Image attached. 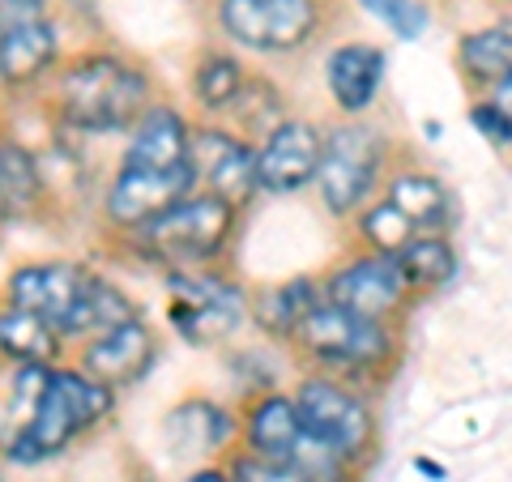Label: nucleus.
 <instances>
[{"label": "nucleus", "instance_id": "nucleus-5", "mask_svg": "<svg viewBox=\"0 0 512 482\" xmlns=\"http://www.w3.org/2000/svg\"><path fill=\"white\" fill-rule=\"evenodd\" d=\"M406 154V146L389 133L376 116L367 120H329L325 124V154L316 171V201L338 227H346L367 201L380 197L393 163Z\"/></svg>", "mask_w": 512, "mask_h": 482}, {"label": "nucleus", "instance_id": "nucleus-26", "mask_svg": "<svg viewBox=\"0 0 512 482\" xmlns=\"http://www.w3.org/2000/svg\"><path fill=\"white\" fill-rule=\"evenodd\" d=\"M397 265H402V278L419 303L436 299L453 282H461V248L453 235H414L397 252Z\"/></svg>", "mask_w": 512, "mask_h": 482}, {"label": "nucleus", "instance_id": "nucleus-30", "mask_svg": "<svg viewBox=\"0 0 512 482\" xmlns=\"http://www.w3.org/2000/svg\"><path fill=\"white\" fill-rule=\"evenodd\" d=\"M355 5L367 18H376L397 43H419L436 22L427 0H355Z\"/></svg>", "mask_w": 512, "mask_h": 482}, {"label": "nucleus", "instance_id": "nucleus-22", "mask_svg": "<svg viewBox=\"0 0 512 482\" xmlns=\"http://www.w3.org/2000/svg\"><path fill=\"white\" fill-rule=\"evenodd\" d=\"M248 77H252V64L244 52H235V47H227L222 39L205 43L188 60V77H184L188 103L184 107L197 120H227L239 90L248 86Z\"/></svg>", "mask_w": 512, "mask_h": 482}, {"label": "nucleus", "instance_id": "nucleus-4", "mask_svg": "<svg viewBox=\"0 0 512 482\" xmlns=\"http://www.w3.org/2000/svg\"><path fill=\"white\" fill-rule=\"evenodd\" d=\"M295 367L325 372L355 389L384 393L402 372L406 359V325H380V320L350 316L338 303L320 299L286 346Z\"/></svg>", "mask_w": 512, "mask_h": 482}, {"label": "nucleus", "instance_id": "nucleus-28", "mask_svg": "<svg viewBox=\"0 0 512 482\" xmlns=\"http://www.w3.org/2000/svg\"><path fill=\"white\" fill-rule=\"evenodd\" d=\"M286 116H295V103H291V90H286L274 73H265V69H252L248 77V86L239 90V99L231 107V116L227 124L235 128V133H244L252 146L261 137H269L274 128L286 120Z\"/></svg>", "mask_w": 512, "mask_h": 482}, {"label": "nucleus", "instance_id": "nucleus-12", "mask_svg": "<svg viewBox=\"0 0 512 482\" xmlns=\"http://www.w3.org/2000/svg\"><path fill=\"white\" fill-rule=\"evenodd\" d=\"M158 440L180 465H218L239 448V406L218 393H188L158 419Z\"/></svg>", "mask_w": 512, "mask_h": 482}, {"label": "nucleus", "instance_id": "nucleus-20", "mask_svg": "<svg viewBox=\"0 0 512 482\" xmlns=\"http://www.w3.org/2000/svg\"><path fill=\"white\" fill-rule=\"evenodd\" d=\"M47 214H56V192L39 146H30L18 128L0 124V231Z\"/></svg>", "mask_w": 512, "mask_h": 482}, {"label": "nucleus", "instance_id": "nucleus-37", "mask_svg": "<svg viewBox=\"0 0 512 482\" xmlns=\"http://www.w3.org/2000/svg\"><path fill=\"white\" fill-rule=\"evenodd\" d=\"M440 133H444L440 120H423V137H427V141H440Z\"/></svg>", "mask_w": 512, "mask_h": 482}, {"label": "nucleus", "instance_id": "nucleus-29", "mask_svg": "<svg viewBox=\"0 0 512 482\" xmlns=\"http://www.w3.org/2000/svg\"><path fill=\"white\" fill-rule=\"evenodd\" d=\"M346 235H350V244L363 248V252L397 256L419 231H414V222L397 210L389 197H376V201H367L363 210L346 222Z\"/></svg>", "mask_w": 512, "mask_h": 482}, {"label": "nucleus", "instance_id": "nucleus-25", "mask_svg": "<svg viewBox=\"0 0 512 482\" xmlns=\"http://www.w3.org/2000/svg\"><path fill=\"white\" fill-rule=\"evenodd\" d=\"M453 69L466 94H487L504 73H512V13L461 30L453 43Z\"/></svg>", "mask_w": 512, "mask_h": 482}, {"label": "nucleus", "instance_id": "nucleus-11", "mask_svg": "<svg viewBox=\"0 0 512 482\" xmlns=\"http://www.w3.org/2000/svg\"><path fill=\"white\" fill-rule=\"evenodd\" d=\"M64 35H69V26H64L60 13L5 22V30H0V99L39 103L64 56L73 52Z\"/></svg>", "mask_w": 512, "mask_h": 482}, {"label": "nucleus", "instance_id": "nucleus-19", "mask_svg": "<svg viewBox=\"0 0 512 482\" xmlns=\"http://www.w3.org/2000/svg\"><path fill=\"white\" fill-rule=\"evenodd\" d=\"M380 197H389L397 210L414 222L419 235H457V227H461V201H457L453 184H448L440 171L423 167L410 150L393 163Z\"/></svg>", "mask_w": 512, "mask_h": 482}, {"label": "nucleus", "instance_id": "nucleus-15", "mask_svg": "<svg viewBox=\"0 0 512 482\" xmlns=\"http://www.w3.org/2000/svg\"><path fill=\"white\" fill-rule=\"evenodd\" d=\"M69 359L86 376H94L99 384H107V389H116L124 397L128 389H137V384H146L154 376L158 359H163V329L150 316L124 320V325L69 350Z\"/></svg>", "mask_w": 512, "mask_h": 482}, {"label": "nucleus", "instance_id": "nucleus-6", "mask_svg": "<svg viewBox=\"0 0 512 482\" xmlns=\"http://www.w3.org/2000/svg\"><path fill=\"white\" fill-rule=\"evenodd\" d=\"M167 295L163 325L192 350H227L239 329H248V291L235 265L180 269L158 278Z\"/></svg>", "mask_w": 512, "mask_h": 482}, {"label": "nucleus", "instance_id": "nucleus-38", "mask_svg": "<svg viewBox=\"0 0 512 482\" xmlns=\"http://www.w3.org/2000/svg\"><path fill=\"white\" fill-rule=\"evenodd\" d=\"M5 427H9V414H5V397H0V440H5Z\"/></svg>", "mask_w": 512, "mask_h": 482}, {"label": "nucleus", "instance_id": "nucleus-40", "mask_svg": "<svg viewBox=\"0 0 512 482\" xmlns=\"http://www.w3.org/2000/svg\"><path fill=\"white\" fill-rule=\"evenodd\" d=\"M0 30H5V18H0Z\"/></svg>", "mask_w": 512, "mask_h": 482}, {"label": "nucleus", "instance_id": "nucleus-41", "mask_svg": "<svg viewBox=\"0 0 512 482\" xmlns=\"http://www.w3.org/2000/svg\"><path fill=\"white\" fill-rule=\"evenodd\" d=\"M508 158H512V154H508Z\"/></svg>", "mask_w": 512, "mask_h": 482}, {"label": "nucleus", "instance_id": "nucleus-31", "mask_svg": "<svg viewBox=\"0 0 512 482\" xmlns=\"http://www.w3.org/2000/svg\"><path fill=\"white\" fill-rule=\"evenodd\" d=\"M466 124L474 128V137H483V146L495 150V154H512V116L508 111L487 99V94H470L466 103Z\"/></svg>", "mask_w": 512, "mask_h": 482}, {"label": "nucleus", "instance_id": "nucleus-34", "mask_svg": "<svg viewBox=\"0 0 512 482\" xmlns=\"http://www.w3.org/2000/svg\"><path fill=\"white\" fill-rule=\"evenodd\" d=\"M175 482H231V474H227V465L218 461V465H192V470Z\"/></svg>", "mask_w": 512, "mask_h": 482}, {"label": "nucleus", "instance_id": "nucleus-8", "mask_svg": "<svg viewBox=\"0 0 512 482\" xmlns=\"http://www.w3.org/2000/svg\"><path fill=\"white\" fill-rule=\"evenodd\" d=\"M291 393L303 419V436L342 453L346 461L363 465V470H372V461L380 453L376 393L355 389L346 380H333L325 372H303V367H295Z\"/></svg>", "mask_w": 512, "mask_h": 482}, {"label": "nucleus", "instance_id": "nucleus-27", "mask_svg": "<svg viewBox=\"0 0 512 482\" xmlns=\"http://www.w3.org/2000/svg\"><path fill=\"white\" fill-rule=\"evenodd\" d=\"M64 355H69V346L60 342L52 320L0 299V367L5 372L9 367H26V363H56Z\"/></svg>", "mask_w": 512, "mask_h": 482}, {"label": "nucleus", "instance_id": "nucleus-1", "mask_svg": "<svg viewBox=\"0 0 512 482\" xmlns=\"http://www.w3.org/2000/svg\"><path fill=\"white\" fill-rule=\"evenodd\" d=\"M158 99V77L141 56L90 39L73 47L39 99L47 128L73 141H120L133 120Z\"/></svg>", "mask_w": 512, "mask_h": 482}, {"label": "nucleus", "instance_id": "nucleus-21", "mask_svg": "<svg viewBox=\"0 0 512 482\" xmlns=\"http://www.w3.org/2000/svg\"><path fill=\"white\" fill-rule=\"evenodd\" d=\"M320 299H325L320 273H291V278L256 282L248 291V329L261 342L286 350Z\"/></svg>", "mask_w": 512, "mask_h": 482}, {"label": "nucleus", "instance_id": "nucleus-2", "mask_svg": "<svg viewBox=\"0 0 512 482\" xmlns=\"http://www.w3.org/2000/svg\"><path fill=\"white\" fill-rule=\"evenodd\" d=\"M248 214L235 210L231 201L214 197V192L192 188L146 227L128 231L120 239H103V252L116 265H133L141 273H180V269H210L231 265L239 235H244Z\"/></svg>", "mask_w": 512, "mask_h": 482}, {"label": "nucleus", "instance_id": "nucleus-3", "mask_svg": "<svg viewBox=\"0 0 512 482\" xmlns=\"http://www.w3.org/2000/svg\"><path fill=\"white\" fill-rule=\"evenodd\" d=\"M120 393L86 376L69 355L52 363L43 393L35 397L18 423L5 427L0 440V461L18 470H39L60 457H69L82 440H94L103 427L116 423Z\"/></svg>", "mask_w": 512, "mask_h": 482}, {"label": "nucleus", "instance_id": "nucleus-17", "mask_svg": "<svg viewBox=\"0 0 512 482\" xmlns=\"http://www.w3.org/2000/svg\"><path fill=\"white\" fill-rule=\"evenodd\" d=\"M90 278H94V265L82 261V256H30V261H18L5 273L0 299L18 303L26 312H39L60 333V325L77 308V299L86 295Z\"/></svg>", "mask_w": 512, "mask_h": 482}, {"label": "nucleus", "instance_id": "nucleus-13", "mask_svg": "<svg viewBox=\"0 0 512 482\" xmlns=\"http://www.w3.org/2000/svg\"><path fill=\"white\" fill-rule=\"evenodd\" d=\"M192 175H197L201 192H214L244 214H252V205L261 201L256 146L244 133H235L227 120H197L192 128Z\"/></svg>", "mask_w": 512, "mask_h": 482}, {"label": "nucleus", "instance_id": "nucleus-33", "mask_svg": "<svg viewBox=\"0 0 512 482\" xmlns=\"http://www.w3.org/2000/svg\"><path fill=\"white\" fill-rule=\"evenodd\" d=\"M39 13H56V0H0V18H39Z\"/></svg>", "mask_w": 512, "mask_h": 482}, {"label": "nucleus", "instance_id": "nucleus-24", "mask_svg": "<svg viewBox=\"0 0 512 482\" xmlns=\"http://www.w3.org/2000/svg\"><path fill=\"white\" fill-rule=\"evenodd\" d=\"M137 316H146V308L137 303V295L128 291L111 269L94 265V278L86 286V295L77 299V308L60 325V342L69 350H77L82 342H90V337H99V333L124 325V320H137Z\"/></svg>", "mask_w": 512, "mask_h": 482}, {"label": "nucleus", "instance_id": "nucleus-16", "mask_svg": "<svg viewBox=\"0 0 512 482\" xmlns=\"http://www.w3.org/2000/svg\"><path fill=\"white\" fill-rule=\"evenodd\" d=\"M325 154V124L308 116H286L274 133L256 141V184L265 197H303L316 184Z\"/></svg>", "mask_w": 512, "mask_h": 482}, {"label": "nucleus", "instance_id": "nucleus-18", "mask_svg": "<svg viewBox=\"0 0 512 482\" xmlns=\"http://www.w3.org/2000/svg\"><path fill=\"white\" fill-rule=\"evenodd\" d=\"M192 128L197 116L158 94V99L133 120V128L120 137L116 163L124 167H150V171H175V167H192Z\"/></svg>", "mask_w": 512, "mask_h": 482}, {"label": "nucleus", "instance_id": "nucleus-14", "mask_svg": "<svg viewBox=\"0 0 512 482\" xmlns=\"http://www.w3.org/2000/svg\"><path fill=\"white\" fill-rule=\"evenodd\" d=\"M320 86L333 107V120H367L389 86V52L376 39H338L320 60Z\"/></svg>", "mask_w": 512, "mask_h": 482}, {"label": "nucleus", "instance_id": "nucleus-9", "mask_svg": "<svg viewBox=\"0 0 512 482\" xmlns=\"http://www.w3.org/2000/svg\"><path fill=\"white\" fill-rule=\"evenodd\" d=\"M320 286H325L329 303H338L350 316L380 320V325H406V316L419 308V299L410 295L402 278L397 256L363 252L355 244H346L338 261L320 269Z\"/></svg>", "mask_w": 512, "mask_h": 482}, {"label": "nucleus", "instance_id": "nucleus-36", "mask_svg": "<svg viewBox=\"0 0 512 482\" xmlns=\"http://www.w3.org/2000/svg\"><path fill=\"white\" fill-rule=\"evenodd\" d=\"M487 99H495V103H500V107L508 111V116H512V73H504L500 82H495V86L487 90Z\"/></svg>", "mask_w": 512, "mask_h": 482}, {"label": "nucleus", "instance_id": "nucleus-35", "mask_svg": "<svg viewBox=\"0 0 512 482\" xmlns=\"http://www.w3.org/2000/svg\"><path fill=\"white\" fill-rule=\"evenodd\" d=\"M410 465H414V474H423L427 482H444V478H448V470H444V465H440L436 457H423V453H419Z\"/></svg>", "mask_w": 512, "mask_h": 482}, {"label": "nucleus", "instance_id": "nucleus-32", "mask_svg": "<svg viewBox=\"0 0 512 482\" xmlns=\"http://www.w3.org/2000/svg\"><path fill=\"white\" fill-rule=\"evenodd\" d=\"M222 465H227L231 482H308V474H303L295 461L256 457V453H244V448H235V453Z\"/></svg>", "mask_w": 512, "mask_h": 482}, {"label": "nucleus", "instance_id": "nucleus-39", "mask_svg": "<svg viewBox=\"0 0 512 482\" xmlns=\"http://www.w3.org/2000/svg\"><path fill=\"white\" fill-rule=\"evenodd\" d=\"M0 482H9V465L5 461H0Z\"/></svg>", "mask_w": 512, "mask_h": 482}, {"label": "nucleus", "instance_id": "nucleus-23", "mask_svg": "<svg viewBox=\"0 0 512 482\" xmlns=\"http://www.w3.org/2000/svg\"><path fill=\"white\" fill-rule=\"evenodd\" d=\"M235 406H239V448H244V453L282 457V461H291L299 453L303 419H299L291 384L244 397V401H235Z\"/></svg>", "mask_w": 512, "mask_h": 482}, {"label": "nucleus", "instance_id": "nucleus-10", "mask_svg": "<svg viewBox=\"0 0 512 482\" xmlns=\"http://www.w3.org/2000/svg\"><path fill=\"white\" fill-rule=\"evenodd\" d=\"M197 188L192 167H175V171H150V167H124L111 163L107 175L99 180L94 192V231L99 239H120L128 231L146 227L163 210H171L180 197Z\"/></svg>", "mask_w": 512, "mask_h": 482}, {"label": "nucleus", "instance_id": "nucleus-7", "mask_svg": "<svg viewBox=\"0 0 512 482\" xmlns=\"http://www.w3.org/2000/svg\"><path fill=\"white\" fill-rule=\"evenodd\" d=\"M214 35L244 56L291 60L329 35V0H214Z\"/></svg>", "mask_w": 512, "mask_h": 482}]
</instances>
